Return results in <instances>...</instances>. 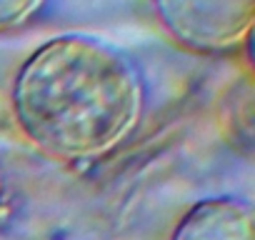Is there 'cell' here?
Wrapping results in <instances>:
<instances>
[{"instance_id":"obj_5","label":"cell","mask_w":255,"mask_h":240,"mask_svg":"<svg viewBox=\"0 0 255 240\" xmlns=\"http://www.w3.org/2000/svg\"><path fill=\"white\" fill-rule=\"evenodd\" d=\"M0 195H3V180H0Z\"/></svg>"},{"instance_id":"obj_1","label":"cell","mask_w":255,"mask_h":240,"mask_svg":"<svg viewBox=\"0 0 255 240\" xmlns=\"http://www.w3.org/2000/svg\"><path fill=\"white\" fill-rule=\"evenodd\" d=\"M145 78L133 55L85 33L40 43L15 70L10 113L48 158L95 163L130 140L145 115Z\"/></svg>"},{"instance_id":"obj_2","label":"cell","mask_w":255,"mask_h":240,"mask_svg":"<svg viewBox=\"0 0 255 240\" xmlns=\"http://www.w3.org/2000/svg\"><path fill=\"white\" fill-rule=\"evenodd\" d=\"M160 28L185 50L223 55L248 45L255 0H150Z\"/></svg>"},{"instance_id":"obj_3","label":"cell","mask_w":255,"mask_h":240,"mask_svg":"<svg viewBox=\"0 0 255 240\" xmlns=\"http://www.w3.org/2000/svg\"><path fill=\"white\" fill-rule=\"evenodd\" d=\"M170 240H255V210L233 195L198 200L178 220Z\"/></svg>"},{"instance_id":"obj_4","label":"cell","mask_w":255,"mask_h":240,"mask_svg":"<svg viewBox=\"0 0 255 240\" xmlns=\"http://www.w3.org/2000/svg\"><path fill=\"white\" fill-rule=\"evenodd\" d=\"M50 0H0V35L30 25Z\"/></svg>"}]
</instances>
